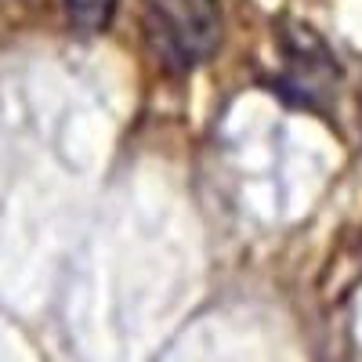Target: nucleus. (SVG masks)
Listing matches in <instances>:
<instances>
[{"label": "nucleus", "mask_w": 362, "mask_h": 362, "mask_svg": "<svg viewBox=\"0 0 362 362\" xmlns=\"http://www.w3.org/2000/svg\"><path fill=\"white\" fill-rule=\"evenodd\" d=\"M141 37L167 73H192L221 44L218 0H141Z\"/></svg>", "instance_id": "1"}, {"label": "nucleus", "mask_w": 362, "mask_h": 362, "mask_svg": "<svg viewBox=\"0 0 362 362\" xmlns=\"http://www.w3.org/2000/svg\"><path fill=\"white\" fill-rule=\"evenodd\" d=\"M69 18L83 29V33H98L116 15V0H66Z\"/></svg>", "instance_id": "2"}]
</instances>
